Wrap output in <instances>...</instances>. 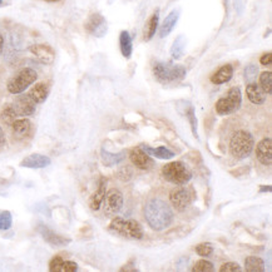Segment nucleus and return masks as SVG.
I'll use <instances>...</instances> for the list:
<instances>
[{
	"label": "nucleus",
	"mask_w": 272,
	"mask_h": 272,
	"mask_svg": "<svg viewBox=\"0 0 272 272\" xmlns=\"http://www.w3.org/2000/svg\"><path fill=\"white\" fill-rule=\"evenodd\" d=\"M144 218L153 231H163L173 223L175 213L166 201L152 198L144 206Z\"/></svg>",
	"instance_id": "obj_1"
},
{
	"label": "nucleus",
	"mask_w": 272,
	"mask_h": 272,
	"mask_svg": "<svg viewBox=\"0 0 272 272\" xmlns=\"http://www.w3.org/2000/svg\"><path fill=\"white\" fill-rule=\"evenodd\" d=\"M255 147L254 136L247 131H237L229 141V153L236 159H245L252 153Z\"/></svg>",
	"instance_id": "obj_2"
},
{
	"label": "nucleus",
	"mask_w": 272,
	"mask_h": 272,
	"mask_svg": "<svg viewBox=\"0 0 272 272\" xmlns=\"http://www.w3.org/2000/svg\"><path fill=\"white\" fill-rule=\"evenodd\" d=\"M186 68L183 66L166 61H156L153 64V75L159 83H175L184 79L186 77Z\"/></svg>",
	"instance_id": "obj_3"
},
{
	"label": "nucleus",
	"mask_w": 272,
	"mask_h": 272,
	"mask_svg": "<svg viewBox=\"0 0 272 272\" xmlns=\"http://www.w3.org/2000/svg\"><path fill=\"white\" fill-rule=\"evenodd\" d=\"M162 175L166 181L176 186H186L192 179V172L183 162L173 161L162 168Z\"/></svg>",
	"instance_id": "obj_4"
},
{
	"label": "nucleus",
	"mask_w": 272,
	"mask_h": 272,
	"mask_svg": "<svg viewBox=\"0 0 272 272\" xmlns=\"http://www.w3.org/2000/svg\"><path fill=\"white\" fill-rule=\"evenodd\" d=\"M109 231L132 240H142L144 236L142 226L136 220H124L122 217H116L112 220Z\"/></svg>",
	"instance_id": "obj_5"
},
{
	"label": "nucleus",
	"mask_w": 272,
	"mask_h": 272,
	"mask_svg": "<svg viewBox=\"0 0 272 272\" xmlns=\"http://www.w3.org/2000/svg\"><path fill=\"white\" fill-rule=\"evenodd\" d=\"M242 104V94L238 87H232L228 92H227L226 97L220 98L216 102V112L220 116H228V114L235 113L240 109Z\"/></svg>",
	"instance_id": "obj_6"
},
{
	"label": "nucleus",
	"mask_w": 272,
	"mask_h": 272,
	"mask_svg": "<svg viewBox=\"0 0 272 272\" xmlns=\"http://www.w3.org/2000/svg\"><path fill=\"white\" fill-rule=\"evenodd\" d=\"M36 79H38V74L34 69L24 68L8 82L7 88L9 93L20 94L25 89L29 88L33 83H35Z\"/></svg>",
	"instance_id": "obj_7"
},
{
	"label": "nucleus",
	"mask_w": 272,
	"mask_h": 272,
	"mask_svg": "<svg viewBox=\"0 0 272 272\" xmlns=\"http://www.w3.org/2000/svg\"><path fill=\"white\" fill-rule=\"evenodd\" d=\"M170 201L178 212H183L192 204L193 195L191 190L187 189V187L178 186L171 191Z\"/></svg>",
	"instance_id": "obj_8"
},
{
	"label": "nucleus",
	"mask_w": 272,
	"mask_h": 272,
	"mask_svg": "<svg viewBox=\"0 0 272 272\" xmlns=\"http://www.w3.org/2000/svg\"><path fill=\"white\" fill-rule=\"evenodd\" d=\"M84 28H86V30L89 34L97 36V38H103V36L107 34V30H108L106 18L98 13L92 14V15L89 16L88 20L86 22Z\"/></svg>",
	"instance_id": "obj_9"
},
{
	"label": "nucleus",
	"mask_w": 272,
	"mask_h": 272,
	"mask_svg": "<svg viewBox=\"0 0 272 272\" xmlns=\"http://www.w3.org/2000/svg\"><path fill=\"white\" fill-rule=\"evenodd\" d=\"M104 212L109 216L117 215L123 207V195L119 190L112 189L106 193L104 200Z\"/></svg>",
	"instance_id": "obj_10"
},
{
	"label": "nucleus",
	"mask_w": 272,
	"mask_h": 272,
	"mask_svg": "<svg viewBox=\"0 0 272 272\" xmlns=\"http://www.w3.org/2000/svg\"><path fill=\"white\" fill-rule=\"evenodd\" d=\"M36 103L28 94H22L14 102L13 108L18 117H29L35 113Z\"/></svg>",
	"instance_id": "obj_11"
},
{
	"label": "nucleus",
	"mask_w": 272,
	"mask_h": 272,
	"mask_svg": "<svg viewBox=\"0 0 272 272\" xmlns=\"http://www.w3.org/2000/svg\"><path fill=\"white\" fill-rule=\"evenodd\" d=\"M38 232L41 235V237L44 238L46 242H48L52 246H55V247H63V246H67L71 243V240H69V238L57 234V232L50 229L49 227L46 225H39Z\"/></svg>",
	"instance_id": "obj_12"
},
{
	"label": "nucleus",
	"mask_w": 272,
	"mask_h": 272,
	"mask_svg": "<svg viewBox=\"0 0 272 272\" xmlns=\"http://www.w3.org/2000/svg\"><path fill=\"white\" fill-rule=\"evenodd\" d=\"M29 52L43 64H53L55 59V52L48 44H34L29 47Z\"/></svg>",
	"instance_id": "obj_13"
},
{
	"label": "nucleus",
	"mask_w": 272,
	"mask_h": 272,
	"mask_svg": "<svg viewBox=\"0 0 272 272\" xmlns=\"http://www.w3.org/2000/svg\"><path fill=\"white\" fill-rule=\"evenodd\" d=\"M130 159L134 166L143 171L150 170L153 166L152 158H151L150 154L145 153V151L142 147L132 148L130 152Z\"/></svg>",
	"instance_id": "obj_14"
},
{
	"label": "nucleus",
	"mask_w": 272,
	"mask_h": 272,
	"mask_svg": "<svg viewBox=\"0 0 272 272\" xmlns=\"http://www.w3.org/2000/svg\"><path fill=\"white\" fill-rule=\"evenodd\" d=\"M256 158L263 166H271L272 163V141L270 137L263 138L256 145Z\"/></svg>",
	"instance_id": "obj_15"
},
{
	"label": "nucleus",
	"mask_w": 272,
	"mask_h": 272,
	"mask_svg": "<svg viewBox=\"0 0 272 272\" xmlns=\"http://www.w3.org/2000/svg\"><path fill=\"white\" fill-rule=\"evenodd\" d=\"M50 158L48 156L39 153H33L27 156L23 161L20 162V166L25 168H33V170H38V168H46L50 164Z\"/></svg>",
	"instance_id": "obj_16"
},
{
	"label": "nucleus",
	"mask_w": 272,
	"mask_h": 272,
	"mask_svg": "<svg viewBox=\"0 0 272 272\" xmlns=\"http://www.w3.org/2000/svg\"><path fill=\"white\" fill-rule=\"evenodd\" d=\"M32 128L33 124L28 118H22V119H15L12 123V130L13 134L15 138L18 139H24L32 134Z\"/></svg>",
	"instance_id": "obj_17"
},
{
	"label": "nucleus",
	"mask_w": 272,
	"mask_h": 272,
	"mask_svg": "<svg viewBox=\"0 0 272 272\" xmlns=\"http://www.w3.org/2000/svg\"><path fill=\"white\" fill-rule=\"evenodd\" d=\"M246 94L252 104L261 106L266 102V93L262 91V88L256 82L247 83L246 87Z\"/></svg>",
	"instance_id": "obj_18"
},
{
	"label": "nucleus",
	"mask_w": 272,
	"mask_h": 272,
	"mask_svg": "<svg viewBox=\"0 0 272 272\" xmlns=\"http://www.w3.org/2000/svg\"><path fill=\"white\" fill-rule=\"evenodd\" d=\"M106 189H107V178L100 177L99 183H98V189L95 190V192L92 195L91 201H89V206L93 211H98L102 206L103 200L106 196Z\"/></svg>",
	"instance_id": "obj_19"
},
{
	"label": "nucleus",
	"mask_w": 272,
	"mask_h": 272,
	"mask_svg": "<svg viewBox=\"0 0 272 272\" xmlns=\"http://www.w3.org/2000/svg\"><path fill=\"white\" fill-rule=\"evenodd\" d=\"M179 19V10L175 9L172 10L168 15L166 16V19L163 20V23L161 25V29H159V36L161 38H166L173 32L175 27L177 25V22Z\"/></svg>",
	"instance_id": "obj_20"
},
{
	"label": "nucleus",
	"mask_w": 272,
	"mask_h": 272,
	"mask_svg": "<svg viewBox=\"0 0 272 272\" xmlns=\"http://www.w3.org/2000/svg\"><path fill=\"white\" fill-rule=\"evenodd\" d=\"M232 77H234V67L231 64H225L212 75L211 82L220 86V84L228 83L232 79Z\"/></svg>",
	"instance_id": "obj_21"
},
{
	"label": "nucleus",
	"mask_w": 272,
	"mask_h": 272,
	"mask_svg": "<svg viewBox=\"0 0 272 272\" xmlns=\"http://www.w3.org/2000/svg\"><path fill=\"white\" fill-rule=\"evenodd\" d=\"M159 24V9H157L152 15L150 16V19L147 20V23L144 25V32H143V38L145 41H150L156 34L157 29H158Z\"/></svg>",
	"instance_id": "obj_22"
},
{
	"label": "nucleus",
	"mask_w": 272,
	"mask_h": 272,
	"mask_svg": "<svg viewBox=\"0 0 272 272\" xmlns=\"http://www.w3.org/2000/svg\"><path fill=\"white\" fill-rule=\"evenodd\" d=\"M28 95L34 100L36 104L46 102L48 95H49V87H48L46 83H36L35 86L30 89Z\"/></svg>",
	"instance_id": "obj_23"
},
{
	"label": "nucleus",
	"mask_w": 272,
	"mask_h": 272,
	"mask_svg": "<svg viewBox=\"0 0 272 272\" xmlns=\"http://www.w3.org/2000/svg\"><path fill=\"white\" fill-rule=\"evenodd\" d=\"M119 48L120 53L125 59H130L133 53V43H132V36L127 30H122L119 34Z\"/></svg>",
	"instance_id": "obj_24"
},
{
	"label": "nucleus",
	"mask_w": 272,
	"mask_h": 272,
	"mask_svg": "<svg viewBox=\"0 0 272 272\" xmlns=\"http://www.w3.org/2000/svg\"><path fill=\"white\" fill-rule=\"evenodd\" d=\"M100 157H102V161L106 166L112 167V166H117V164L122 163V162L124 161L125 152L124 151H122V152L118 153H111L107 150H104V148H102V151H100Z\"/></svg>",
	"instance_id": "obj_25"
},
{
	"label": "nucleus",
	"mask_w": 272,
	"mask_h": 272,
	"mask_svg": "<svg viewBox=\"0 0 272 272\" xmlns=\"http://www.w3.org/2000/svg\"><path fill=\"white\" fill-rule=\"evenodd\" d=\"M142 148L145 151V153H148L150 156H153L159 159H171L175 157V152H172V151L168 150L166 147L152 148L150 147V145H142Z\"/></svg>",
	"instance_id": "obj_26"
},
{
	"label": "nucleus",
	"mask_w": 272,
	"mask_h": 272,
	"mask_svg": "<svg viewBox=\"0 0 272 272\" xmlns=\"http://www.w3.org/2000/svg\"><path fill=\"white\" fill-rule=\"evenodd\" d=\"M184 48H186V38L183 35H178L171 47V57L175 60L181 59L182 55L184 54Z\"/></svg>",
	"instance_id": "obj_27"
},
{
	"label": "nucleus",
	"mask_w": 272,
	"mask_h": 272,
	"mask_svg": "<svg viewBox=\"0 0 272 272\" xmlns=\"http://www.w3.org/2000/svg\"><path fill=\"white\" fill-rule=\"evenodd\" d=\"M245 270L247 272H265V262L256 256H249L245 260Z\"/></svg>",
	"instance_id": "obj_28"
},
{
	"label": "nucleus",
	"mask_w": 272,
	"mask_h": 272,
	"mask_svg": "<svg viewBox=\"0 0 272 272\" xmlns=\"http://www.w3.org/2000/svg\"><path fill=\"white\" fill-rule=\"evenodd\" d=\"M260 87L266 94L272 93V72H263L260 75Z\"/></svg>",
	"instance_id": "obj_29"
},
{
	"label": "nucleus",
	"mask_w": 272,
	"mask_h": 272,
	"mask_svg": "<svg viewBox=\"0 0 272 272\" xmlns=\"http://www.w3.org/2000/svg\"><path fill=\"white\" fill-rule=\"evenodd\" d=\"M193 272H212L215 271V267H213V263L211 261L207 260H198L196 261L195 265L192 267Z\"/></svg>",
	"instance_id": "obj_30"
},
{
	"label": "nucleus",
	"mask_w": 272,
	"mask_h": 272,
	"mask_svg": "<svg viewBox=\"0 0 272 272\" xmlns=\"http://www.w3.org/2000/svg\"><path fill=\"white\" fill-rule=\"evenodd\" d=\"M259 77V67L256 64H248L245 68V79L247 83L256 82Z\"/></svg>",
	"instance_id": "obj_31"
},
{
	"label": "nucleus",
	"mask_w": 272,
	"mask_h": 272,
	"mask_svg": "<svg viewBox=\"0 0 272 272\" xmlns=\"http://www.w3.org/2000/svg\"><path fill=\"white\" fill-rule=\"evenodd\" d=\"M195 251H196V254L198 255V256L210 257L213 252V246H212V243H210V242H203V243H200V245L196 246Z\"/></svg>",
	"instance_id": "obj_32"
},
{
	"label": "nucleus",
	"mask_w": 272,
	"mask_h": 272,
	"mask_svg": "<svg viewBox=\"0 0 272 272\" xmlns=\"http://www.w3.org/2000/svg\"><path fill=\"white\" fill-rule=\"evenodd\" d=\"M16 117H18V116H16V113H15V111H14L13 106L5 107L4 111H3V113H2L3 122L7 123V124H9V125H12V123L16 119Z\"/></svg>",
	"instance_id": "obj_33"
},
{
	"label": "nucleus",
	"mask_w": 272,
	"mask_h": 272,
	"mask_svg": "<svg viewBox=\"0 0 272 272\" xmlns=\"http://www.w3.org/2000/svg\"><path fill=\"white\" fill-rule=\"evenodd\" d=\"M13 223V217L12 213L9 211H4L0 213V229L5 231V229H9L12 227Z\"/></svg>",
	"instance_id": "obj_34"
},
{
	"label": "nucleus",
	"mask_w": 272,
	"mask_h": 272,
	"mask_svg": "<svg viewBox=\"0 0 272 272\" xmlns=\"http://www.w3.org/2000/svg\"><path fill=\"white\" fill-rule=\"evenodd\" d=\"M186 117H187V119H189V122H190L191 130H192L193 136H195L196 138H198V133H197V119H196L195 109H193L192 106H190V109L186 112Z\"/></svg>",
	"instance_id": "obj_35"
},
{
	"label": "nucleus",
	"mask_w": 272,
	"mask_h": 272,
	"mask_svg": "<svg viewBox=\"0 0 272 272\" xmlns=\"http://www.w3.org/2000/svg\"><path fill=\"white\" fill-rule=\"evenodd\" d=\"M117 176H118V178L120 179V181L128 182L132 178V176H133V172H132V168L130 166H124L118 171Z\"/></svg>",
	"instance_id": "obj_36"
},
{
	"label": "nucleus",
	"mask_w": 272,
	"mask_h": 272,
	"mask_svg": "<svg viewBox=\"0 0 272 272\" xmlns=\"http://www.w3.org/2000/svg\"><path fill=\"white\" fill-rule=\"evenodd\" d=\"M242 268L237 262H226L220 267V272H240Z\"/></svg>",
	"instance_id": "obj_37"
},
{
	"label": "nucleus",
	"mask_w": 272,
	"mask_h": 272,
	"mask_svg": "<svg viewBox=\"0 0 272 272\" xmlns=\"http://www.w3.org/2000/svg\"><path fill=\"white\" fill-rule=\"evenodd\" d=\"M63 257L61 256H55L53 257L52 261L49 262V271L52 272H60L61 263H63Z\"/></svg>",
	"instance_id": "obj_38"
},
{
	"label": "nucleus",
	"mask_w": 272,
	"mask_h": 272,
	"mask_svg": "<svg viewBox=\"0 0 272 272\" xmlns=\"http://www.w3.org/2000/svg\"><path fill=\"white\" fill-rule=\"evenodd\" d=\"M78 271V265L74 261H63L60 272H75Z\"/></svg>",
	"instance_id": "obj_39"
},
{
	"label": "nucleus",
	"mask_w": 272,
	"mask_h": 272,
	"mask_svg": "<svg viewBox=\"0 0 272 272\" xmlns=\"http://www.w3.org/2000/svg\"><path fill=\"white\" fill-rule=\"evenodd\" d=\"M260 63L262 64V66H271V63H272V53L268 52V53H266V54H263L262 57H261Z\"/></svg>",
	"instance_id": "obj_40"
},
{
	"label": "nucleus",
	"mask_w": 272,
	"mask_h": 272,
	"mask_svg": "<svg viewBox=\"0 0 272 272\" xmlns=\"http://www.w3.org/2000/svg\"><path fill=\"white\" fill-rule=\"evenodd\" d=\"M5 136H4V132H3L2 127H0V147H3V145L5 144Z\"/></svg>",
	"instance_id": "obj_41"
},
{
	"label": "nucleus",
	"mask_w": 272,
	"mask_h": 272,
	"mask_svg": "<svg viewBox=\"0 0 272 272\" xmlns=\"http://www.w3.org/2000/svg\"><path fill=\"white\" fill-rule=\"evenodd\" d=\"M271 186H262V187H261V189H260V193H263V192H271Z\"/></svg>",
	"instance_id": "obj_42"
},
{
	"label": "nucleus",
	"mask_w": 272,
	"mask_h": 272,
	"mask_svg": "<svg viewBox=\"0 0 272 272\" xmlns=\"http://www.w3.org/2000/svg\"><path fill=\"white\" fill-rule=\"evenodd\" d=\"M3 48H4V38H3V35L0 34V54H2L3 52Z\"/></svg>",
	"instance_id": "obj_43"
},
{
	"label": "nucleus",
	"mask_w": 272,
	"mask_h": 272,
	"mask_svg": "<svg viewBox=\"0 0 272 272\" xmlns=\"http://www.w3.org/2000/svg\"><path fill=\"white\" fill-rule=\"evenodd\" d=\"M48 3H55V2H59V0H46Z\"/></svg>",
	"instance_id": "obj_44"
},
{
	"label": "nucleus",
	"mask_w": 272,
	"mask_h": 272,
	"mask_svg": "<svg viewBox=\"0 0 272 272\" xmlns=\"http://www.w3.org/2000/svg\"><path fill=\"white\" fill-rule=\"evenodd\" d=\"M3 3H4V0H0V7H2V5H3Z\"/></svg>",
	"instance_id": "obj_45"
}]
</instances>
